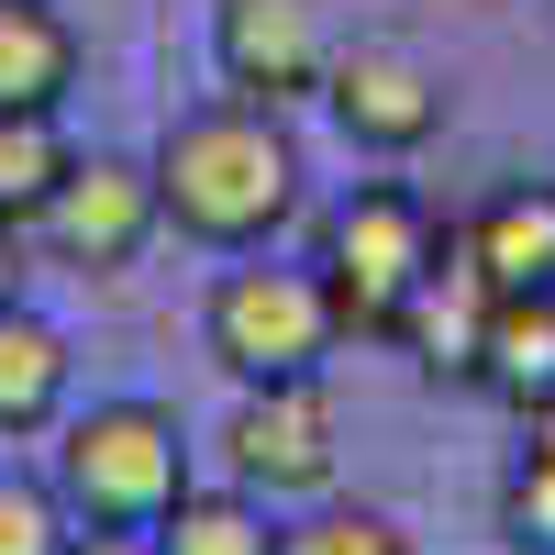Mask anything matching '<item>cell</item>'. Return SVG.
I'll return each instance as SVG.
<instances>
[{"label":"cell","instance_id":"4fadbf2b","mask_svg":"<svg viewBox=\"0 0 555 555\" xmlns=\"http://www.w3.org/2000/svg\"><path fill=\"white\" fill-rule=\"evenodd\" d=\"M67 411V334L23 300H0V434H44Z\"/></svg>","mask_w":555,"mask_h":555},{"label":"cell","instance_id":"ac0fdd59","mask_svg":"<svg viewBox=\"0 0 555 555\" xmlns=\"http://www.w3.org/2000/svg\"><path fill=\"white\" fill-rule=\"evenodd\" d=\"M0 555H67V500L34 478H0Z\"/></svg>","mask_w":555,"mask_h":555},{"label":"cell","instance_id":"9a60e30c","mask_svg":"<svg viewBox=\"0 0 555 555\" xmlns=\"http://www.w3.org/2000/svg\"><path fill=\"white\" fill-rule=\"evenodd\" d=\"M67 167H78V145L56 112H0V222H34L67 190Z\"/></svg>","mask_w":555,"mask_h":555},{"label":"cell","instance_id":"3957f363","mask_svg":"<svg viewBox=\"0 0 555 555\" xmlns=\"http://www.w3.org/2000/svg\"><path fill=\"white\" fill-rule=\"evenodd\" d=\"M190 489V434H178L167 400H89L56 434V500L67 522H133L156 533Z\"/></svg>","mask_w":555,"mask_h":555},{"label":"cell","instance_id":"7a4b0ae2","mask_svg":"<svg viewBox=\"0 0 555 555\" xmlns=\"http://www.w3.org/2000/svg\"><path fill=\"white\" fill-rule=\"evenodd\" d=\"M434 267H444V234H434L423 190H400V178H366V190H345L334 222H322V256H311V278H322V300H334V322H345V334H366V345L400 334V311L423 300Z\"/></svg>","mask_w":555,"mask_h":555},{"label":"cell","instance_id":"e0dca14e","mask_svg":"<svg viewBox=\"0 0 555 555\" xmlns=\"http://www.w3.org/2000/svg\"><path fill=\"white\" fill-rule=\"evenodd\" d=\"M500 522H512V544H522V555H555V434H533V444H522L512 489H500Z\"/></svg>","mask_w":555,"mask_h":555},{"label":"cell","instance_id":"ffe728a7","mask_svg":"<svg viewBox=\"0 0 555 555\" xmlns=\"http://www.w3.org/2000/svg\"><path fill=\"white\" fill-rule=\"evenodd\" d=\"M12 234H23V222H0V300H23V245Z\"/></svg>","mask_w":555,"mask_h":555},{"label":"cell","instance_id":"277c9868","mask_svg":"<svg viewBox=\"0 0 555 555\" xmlns=\"http://www.w3.org/2000/svg\"><path fill=\"white\" fill-rule=\"evenodd\" d=\"M211 356L234 366V389H267V378H322V356L345 345L334 300H322L311 267H234L201 311Z\"/></svg>","mask_w":555,"mask_h":555},{"label":"cell","instance_id":"52a82bcc","mask_svg":"<svg viewBox=\"0 0 555 555\" xmlns=\"http://www.w3.org/2000/svg\"><path fill=\"white\" fill-rule=\"evenodd\" d=\"M34 222H44V245H56V267H78V278H122L133 256L167 234V211H156V167H133V156H78L67 190L44 201Z\"/></svg>","mask_w":555,"mask_h":555},{"label":"cell","instance_id":"5b68a950","mask_svg":"<svg viewBox=\"0 0 555 555\" xmlns=\"http://www.w3.org/2000/svg\"><path fill=\"white\" fill-rule=\"evenodd\" d=\"M444 67L423 56V44H334V67H322V112L345 122L356 156H423L444 133Z\"/></svg>","mask_w":555,"mask_h":555},{"label":"cell","instance_id":"9c48e42d","mask_svg":"<svg viewBox=\"0 0 555 555\" xmlns=\"http://www.w3.org/2000/svg\"><path fill=\"white\" fill-rule=\"evenodd\" d=\"M455 256L489 278V300L555 289V178H512V190H489V201L467 211V234H455Z\"/></svg>","mask_w":555,"mask_h":555},{"label":"cell","instance_id":"d6986e66","mask_svg":"<svg viewBox=\"0 0 555 555\" xmlns=\"http://www.w3.org/2000/svg\"><path fill=\"white\" fill-rule=\"evenodd\" d=\"M67 555H156V533H133V522H78Z\"/></svg>","mask_w":555,"mask_h":555},{"label":"cell","instance_id":"2e32d148","mask_svg":"<svg viewBox=\"0 0 555 555\" xmlns=\"http://www.w3.org/2000/svg\"><path fill=\"white\" fill-rule=\"evenodd\" d=\"M278 555H411V533L389 512H366V500H322L311 522L278 533Z\"/></svg>","mask_w":555,"mask_h":555},{"label":"cell","instance_id":"7c38bea8","mask_svg":"<svg viewBox=\"0 0 555 555\" xmlns=\"http://www.w3.org/2000/svg\"><path fill=\"white\" fill-rule=\"evenodd\" d=\"M478 334H489V278L444 245V267L423 278V300L400 311V334H389V345H411L434 378H467V366H478Z\"/></svg>","mask_w":555,"mask_h":555},{"label":"cell","instance_id":"8fae6325","mask_svg":"<svg viewBox=\"0 0 555 555\" xmlns=\"http://www.w3.org/2000/svg\"><path fill=\"white\" fill-rule=\"evenodd\" d=\"M78 89V23L56 0H0V112H56Z\"/></svg>","mask_w":555,"mask_h":555},{"label":"cell","instance_id":"8992f818","mask_svg":"<svg viewBox=\"0 0 555 555\" xmlns=\"http://www.w3.org/2000/svg\"><path fill=\"white\" fill-rule=\"evenodd\" d=\"M222 467H234V489H256V500H322L334 489V400H322V378L245 389L234 423H222Z\"/></svg>","mask_w":555,"mask_h":555},{"label":"cell","instance_id":"ba28073f","mask_svg":"<svg viewBox=\"0 0 555 555\" xmlns=\"http://www.w3.org/2000/svg\"><path fill=\"white\" fill-rule=\"evenodd\" d=\"M211 56H222V89H234V101L289 112V101L322 89V67H334V23H322V0H222Z\"/></svg>","mask_w":555,"mask_h":555},{"label":"cell","instance_id":"5bb4252c","mask_svg":"<svg viewBox=\"0 0 555 555\" xmlns=\"http://www.w3.org/2000/svg\"><path fill=\"white\" fill-rule=\"evenodd\" d=\"M156 555H278V522L256 489H178V512L156 522Z\"/></svg>","mask_w":555,"mask_h":555},{"label":"cell","instance_id":"6da1fadb","mask_svg":"<svg viewBox=\"0 0 555 555\" xmlns=\"http://www.w3.org/2000/svg\"><path fill=\"white\" fill-rule=\"evenodd\" d=\"M145 167H156L167 234L222 245V256H256L278 222L300 211V145H289V122H278L267 101H201V112H178Z\"/></svg>","mask_w":555,"mask_h":555},{"label":"cell","instance_id":"30bf717a","mask_svg":"<svg viewBox=\"0 0 555 555\" xmlns=\"http://www.w3.org/2000/svg\"><path fill=\"white\" fill-rule=\"evenodd\" d=\"M467 389L512 400V411H544V400H555V289H533V300H489V334H478Z\"/></svg>","mask_w":555,"mask_h":555}]
</instances>
